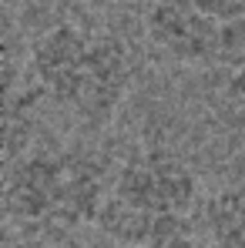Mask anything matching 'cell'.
<instances>
[{
	"instance_id": "obj_6",
	"label": "cell",
	"mask_w": 245,
	"mask_h": 248,
	"mask_svg": "<svg viewBox=\"0 0 245 248\" xmlns=\"http://www.w3.org/2000/svg\"><path fill=\"white\" fill-rule=\"evenodd\" d=\"M225 91H229V97H232L235 104H245V64L229 74V87H225Z\"/></svg>"
},
{
	"instance_id": "obj_2",
	"label": "cell",
	"mask_w": 245,
	"mask_h": 248,
	"mask_svg": "<svg viewBox=\"0 0 245 248\" xmlns=\"http://www.w3.org/2000/svg\"><path fill=\"white\" fill-rule=\"evenodd\" d=\"M24 67L41 101L84 127H104L134 84L128 44L114 31L81 20H61L37 34Z\"/></svg>"
},
{
	"instance_id": "obj_5",
	"label": "cell",
	"mask_w": 245,
	"mask_h": 248,
	"mask_svg": "<svg viewBox=\"0 0 245 248\" xmlns=\"http://www.w3.org/2000/svg\"><path fill=\"white\" fill-rule=\"evenodd\" d=\"M202 235L208 248H245V168L208 195Z\"/></svg>"
},
{
	"instance_id": "obj_4",
	"label": "cell",
	"mask_w": 245,
	"mask_h": 248,
	"mask_svg": "<svg viewBox=\"0 0 245 248\" xmlns=\"http://www.w3.org/2000/svg\"><path fill=\"white\" fill-rule=\"evenodd\" d=\"M145 31L171 64L229 74L245 64V0H151Z\"/></svg>"
},
{
	"instance_id": "obj_1",
	"label": "cell",
	"mask_w": 245,
	"mask_h": 248,
	"mask_svg": "<svg viewBox=\"0 0 245 248\" xmlns=\"http://www.w3.org/2000/svg\"><path fill=\"white\" fill-rule=\"evenodd\" d=\"M205 202L192 165L162 144H145L124 158L98 228L118 248H188L202 232Z\"/></svg>"
},
{
	"instance_id": "obj_3",
	"label": "cell",
	"mask_w": 245,
	"mask_h": 248,
	"mask_svg": "<svg viewBox=\"0 0 245 248\" xmlns=\"http://www.w3.org/2000/svg\"><path fill=\"white\" fill-rule=\"evenodd\" d=\"M111 171L84 144H31L3 165V215L24 235H67L98 225Z\"/></svg>"
}]
</instances>
